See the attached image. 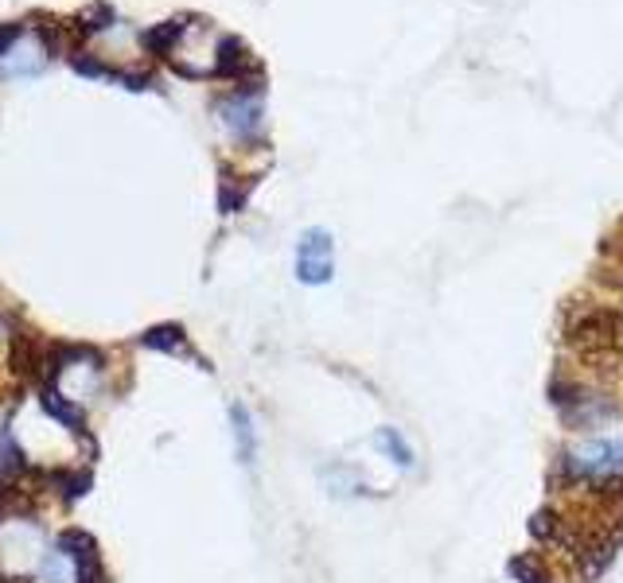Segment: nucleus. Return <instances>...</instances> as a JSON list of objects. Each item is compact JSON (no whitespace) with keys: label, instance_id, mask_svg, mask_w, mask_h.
I'll return each instance as SVG.
<instances>
[{"label":"nucleus","instance_id":"3","mask_svg":"<svg viewBox=\"0 0 623 583\" xmlns=\"http://www.w3.org/2000/svg\"><path fill=\"white\" fill-rule=\"evenodd\" d=\"M218 113H223V125L231 129L234 136H254L257 125H262V94H254V90L231 94L218 105Z\"/></svg>","mask_w":623,"mask_h":583},{"label":"nucleus","instance_id":"6","mask_svg":"<svg viewBox=\"0 0 623 583\" xmlns=\"http://www.w3.org/2000/svg\"><path fill=\"white\" fill-rule=\"evenodd\" d=\"M375 443H378V448H382L386 456H390L398 467H409V463H413V451L406 448V440H401V436L394 432V428H382V432L375 436Z\"/></svg>","mask_w":623,"mask_h":583},{"label":"nucleus","instance_id":"2","mask_svg":"<svg viewBox=\"0 0 623 583\" xmlns=\"http://www.w3.org/2000/svg\"><path fill=\"white\" fill-rule=\"evenodd\" d=\"M336 268V253H331V234L328 229H308L296 245V276L304 284H324L331 280Z\"/></svg>","mask_w":623,"mask_h":583},{"label":"nucleus","instance_id":"5","mask_svg":"<svg viewBox=\"0 0 623 583\" xmlns=\"http://www.w3.org/2000/svg\"><path fill=\"white\" fill-rule=\"evenodd\" d=\"M231 420H234V436H238V456H242V463H249V459H254V425H249V412L242 409V405H234V409H231Z\"/></svg>","mask_w":623,"mask_h":583},{"label":"nucleus","instance_id":"7","mask_svg":"<svg viewBox=\"0 0 623 583\" xmlns=\"http://www.w3.org/2000/svg\"><path fill=\"white\" fill-rule=\"evenodd\" d=\"M20 35H24V32H20V24H0V59L9 55L12 43H17Z\"/></svg>","mask_w":623,"mask_h":583},{"label":"nucleus","instance_id":"1","mask_svg":"<svg viewBox=\"0 0 623 583\" xmlns=\"http://www.w3.org/2000/svg\"><path fill=\"white\" fill-rule=\"evenodd\" d=\"M623 467V440H589L581 448L569 451L565 471L576 479H607Z\"/></svg>","mask_w":623,"mask_h":583},{"label":"nucleus","instance_id":"4","mask_svg":"<svg viewBox=\"0 0 623 583\" xmlns=\"http://www.w3.org/2000/svg\"><path fill=\"white\" fill-rule=\"evenodd\" d=\"M48 63V48H43L40 40H28V35H20L17 43H12V51L4 59H0V74L4 79H17V74H32L40 71V67Z\"/></svg>","mask_w":623,"mask_h":583}]
</instances>
